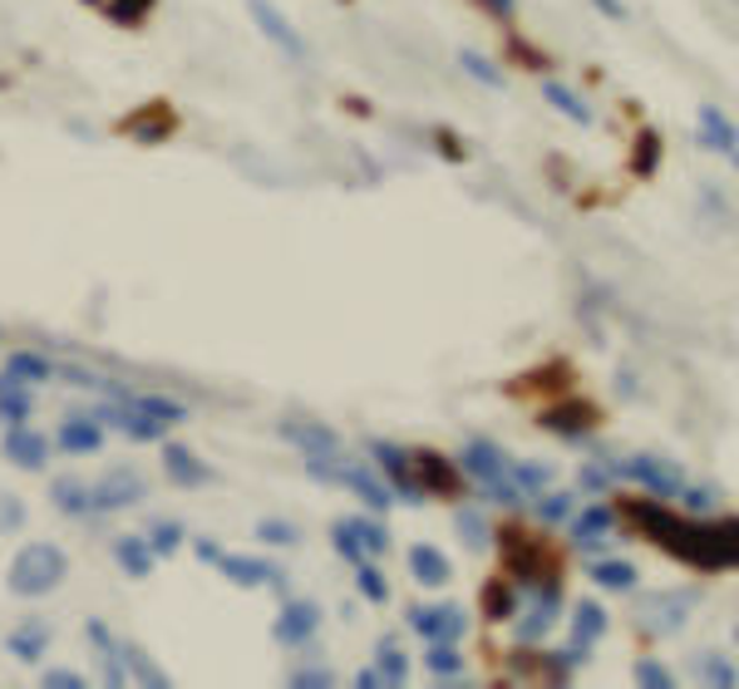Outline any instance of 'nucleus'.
Returning <instances> with one entry per match:
<instances>
[{
    "label": "nucleus",
    "mask_w": 739,
    "mask_h": 689,
    "mask_svg": "<svg viewBox=\"0 0 739 689\" xmlns=\"http://www.w3.org/2000/svg\"><path fill=\"white\" fill-rule=\"evenodd\" d=\"M666 551L696 571H730V567H739V517H715V522L680 517Z\"/></svg>",
    "instance_id": "obj_1"
},
{
    "label": "nucleus",
    "mask_w": 739,
    "mask_h": 689,
    "mask_svg": "<svg viewBox=\"0 0 739 689\" xmlns=\"http://www.w3.org/2000/svg\"><path fill=\"white\" fill-rule=\"evenodd\" d=\"M64 577H70V551L54 542H26L10 557L6 586L16 596H26V601H36V596H50Z\"/></svg>",
    "instance_id": "obj_2"
},
{
    "label": "nucleus",
    "mask_w": 739,
    "mask_h": 689,
    "mask_svg": "<svg viewBox=\"0 0 739 689\" xmlns=\"http://www.w3.org/2000/svg\"><path fill=\"white\" fill-rule=\"evenodd\" d=\"M508 463H513V458H508L498 443H488V439H469L459 448V468L479 482L483 498L498 502V508H518V502H522V488L513 482V473H508Z\"/></svg>",
    "instance_id": "obj_3"
},
{
    "label": "nucleus",
    "mask_w": 739,
    "mask_h": 689,
    "mask_svg": "<svg viewBox=\"0 0 739 689\" xmlns=\"http://www.w3.org/2000/svg\"><path fill=\"white\" fill-rule=\"evenodd\" d=\"M370 458H375V468H380V478L390 482L395 502H409V508L425 502V488H419V478H415V458H409V448L390 443V439H375Z\"/></svg>",
    "instance_id": "obj_4"
},
{
    "label": "nucleus",
    "mask_w": 739,
    "mask_h": 689,
    "mask_svg": "<svg viewBox=\"0 0 739 689\" xmlns=\"http://www.w3.org/2000/svg\"><path fill=\"white\" fill-rule=\"evenodd\" d=\"M143 502V473L139 468H113L99 482H89V517H109Z\"/></svg>",
    "instance_id": "obj_5"
},
{
    "label": "nucleus",
    "mask_w": 739,
    "mask_h": 689,
    "mask_svg": "<svg viewBox=\"0 0 739 689\" xmlns=\"http://www.w3.org/2000/svg\"><path fill=\"white\" fill-rule=\"evenodd\" d=\"M557 616H562V581L542 577L538 586H532L528 611L518 616V646H538V640L557 626Z\"/></svg>",
    "instance_id": "obj_6"
},
{
    "label": "nucleus",
    "mask_w": 739,
    "mask_h": 689,
    "mask_svg": "<svg viewBox=\"0 0 739 689\" xmlns=\"http://www.w3.org/2000/svg\"><path fill=\"white\" fill-rule=\"evenodd\" d=\"M503 537V561H508V577H513L518 586H538L542 577H557L552 571V561H548V551H542L538 542H532L528 532H518V527H508V532H498Z\"/></svg>",
    "instance_id": "obj_7"
},
{
    "label": "nucleus",
    "mask_w": 739,
    "mask_h": 689,
    "mask_svg": "<svg viewBox=\"0 0 739 689\" xmlns=\"http://www.w3.org/2000/svg\"><path fill=\"white\" fill-rule=\"evenodd\" d=\"M617 517H627L646 542H661V547L676 537V527H680V512H670L661 498H631V502L617 508Z\"/></svg>",
    "instance_id": "obj_8"
},
{
    "label": "nucleus",
    "mask_w": 739,
    "mask_h": 689,
    "mask_svg": "<svg viewBox=\"0 0 739 689\" xmlns=\"http://www.w3.org/2000/svg\"><path fill=\"white\" fill-rule=\"evenodd\" d=\"M247 10H252L257 30L267 34L287 60H306V54H311V50H306V40H301V30L287 20V10H277V0H247Z\"/></svg>",
    "instance_id": "obj_9"
},
{
    "label": "nucleus",
    "mask_w": 739,
    "mask_h": 689,
    "mask_svg": "<svg viewBox=\"0 0 739 689\" xmlns=\"http://www.w3.org/2000/svg\"><path fill=\"white\" fill-rule=\"evenodd\" d=\"M277 433L291 448H301L306 458H336L340 453V433L326 419H281Z\"/></svg>",
    "instance_id": "obj_10"
},
{
    "label": "nucleus",
    "mask_w": 739,
    "mask_h": 689,
    "mask_svg": "<svg viewBox=\"0 0 739 689\" xmlns=\"http://www.w3.org/2000/svg\"><path fill=\"white\" fill-rule=\"evenodd\" d=\"M321 620H326L321 606H316V601H301V596H296V601H287V606L277 611V626H271V636H277L287 650L311 646L316 630H321Z\"/></svg>",
    "instance_id": "obj_11"
},
{
    "label": "nucleus",
    "mask_w": 739,
    "mask_h": 689,
    "mask_svg": "<svg viewBox=\"0 0 739 689\" xmlns=\"http://www.w3.org/2000/svg\"><path fill=\"white\" fill-rule=\"evenodd\" d=\"M218 571L232 586H247V591H257V586H271V591H287V571L277 567V561L267 557H232V551H222L218 557Z\"/></svg>",
    "instance_id": "obj_12"
},
{
    "label": "nucleus",
    "mask_w": 739,
    "mask_h": 689,
    "mask_svg": "<svg viewBox=\"0 0 739 689\" xmlns=\"http://www.w3.org/2000/svg\"><path fill=\"white\" fill-rule=\"evenodd\" d=\"M617 468H621V478L641 482L651 498H676L680 482H686L676 463H666V458H651V453H636V458H627V463H617Z\"/></svg>",
    "instance_id": "obj_13"
},
{
    "label": "nucleus",
    "mask_w": 739,
    "mask_h": 689,
    "mask_svg": "<svg viewBox=\"0 0 739 689\" xmlns=\"http://www.w3.org/2000/svg\"><path fill=\"white\" fill-rule=\"evenodd\" d=\"M409 630L425 640H463L469 616H463V606H415L409 611Z\"/></svg>",
    "instance_id": "obj_14"
},
{
    "label": "nucleus",
    "mask_w": 739,
    "mask_h": 689,
    "mask_svg": "<svg viewBox=\"0 0 739 689\" xmlns=\"http://www.w3.org/2000/svg\"><path fill=\"white\" fill-rule=\"evenodd\" d=\"M538 423L548 433H557V439H587L591 429H597V409L587 405V399H562V405H552V409H542L538 413Z\"/></svg>",
    "instance_id": "obj_15"
},
{
    "label": "nucleus",
    "mask_w": 739,
    "mask_h": 689,
    "mask_svg": "<svg viewBox=\"0 0 739 689\" xmlns=\"http://www.w3.org/2000/svg\"><path fill=\"white\" fill-rule=\"evenodd\" d=\"M6 458L16 468H26V473H40L44 468V458H50V439L44 433H36L30 423H6Z\"/></svg>",
    "instance_id": "obj_16"
},
{
    "label": "nucleus",
    "mask_w": 739,
    "mask_h": 689,
    "mask_svg": "<svg viewBox=\"0 0 739 689\" xmlns=\"http://www.w3.org/2000/svg\"><path fill=\"white\" fill-rule=\"evenodd\" d=\"M409 458H415V478L425 492H439V498H453V492H459V468L443 453H435V448H409Z\"/></svg>",
    "instance_id": "obj_17"
},
{
    "label": "nucleus",
    "mask_w": 739,
    "mask_h": 689,
    "mask_svg": "<svg viewBox=\"0 0 739 689\" xmlns=\"http://www.w3.org/2000/svg\"><path fill=\"white\" fill-rule=\"evenodd\" d=\"M567 522H572V547L577 551H601L607 532L617 527V508H607V502H591V508L572 512Z\"/></svg>",
    "instance_id": "obj_18"
},
{
    "label": "nucleus",
    "mask_w": 739,
    "mask_h": 689,
    "mask_svg": "<svg viewBox=\"0 0 739 689\" xmlns=\"http://www.w3.org/2000/svg\"><path fill=\"white\" fill-rule=\"evenodd\" d=\"M54 443L74 458H89L104 448V423H99L94 413H70V419L60 423V433H54Z\"/></svg>",
    "instance_id": "obj_19"
},
{
    "label": "nucleus",
    "mask_w": 739,
    "mask_h": 689,
    "mask_svg": "<svg viewBox=\"0 0 739 689\" xmlns=\"http://www.w3.org/2000/svg\"><path fill=\"white\" fill-rule=\"evenodd\" d=\"M696 119H700V143L710 148V153H720V158H730V163L739 168V133H735V123L725 119L715 103H700L696 109Z\"/></svg>",
    "instance_id": "obj_20"
},
{
    "label": "nucleus",
    "mask_w": 739,
    "mask_h": 689,
    "mask_svg": "<svg viewBox=\"0 0 739 689\" xmlns=\"http://www.w3.org/2000/svg\"><path fill=\"white\" fill-rule=\"evenodd\" d=\"M84 636L94 640V650H99V665H104V680H109L113 689L133 685L129 665H123V640H113V630L104 626V620H89V626H84Z\"/></svg>",
    "instance_id": "obj_21"
},
{
    "label": "nucleus",
    "mask_w": 739,
    "mask_h": 689,
    "mask_svg": "<svg viewBox=\"0 0 739 689\" xmlns=\"http://www.w3.org/2000/svg\"><path fill=\"white\" fill-rule=\"evenodd\" d=\"M173 109H168V103H148L143 113H129V119H123V133L133 138V143H168V133H173Z\"/></svg>",
    "instance_id": "obj_22"
},
{
    "label": "nucleus",
    "mask_w": 739,
    "mask_h": 689,
    "mask_svg": "<svg viewBox=\"0 0 739 689\" xmlns=\"http://www.w3.org/2000/svg\"><path fill=\"white\" fill-rule=\"evenodd\" d=\"M6 650L16 655V660H26V665H36L44 650H50V620H40V616H30V620H20L16 630L6 636Z\"/></svg>",
    "instance_id": "obj_23"
},
{
    "label": "nucleus",
    "mask_w": 739,
    "mask_h": 689,
    "mask_svg": "<svg viewBox=\"0 0 739 689\" xmlns=\"http://www.w3.org/2000/svg\"><path fill=\"white\" fill-rule=\"evenodd\" d=\"M163 473H168V482H178V488H202L212 473H208V463H202L192 448H183V443H168L163 448Z\"/></svg>",
    "instance_id": "obj_24"
},
{
    "label": "nucleus",
    "mask_w": 739,
    "mask_h": 689,
    "mask_svg": "<svg viewBox=\"0 0 739 689\" xmlns=\"http://www.w3.org/2000/svg\"><path fill=\"white\" fill-rule=\"evenodd\" d=\"M409 571H415L419 586H443V581L453 577L449 557H443L439 547H429V542H415V547H409Z\"/></svg>",
    "instance_id": "obj_25"
},
{
    "label": "nucleus",
    "mask_w": 739,
    "mask_h": 689,
    "mask_svg": "<svg viewBox=\"0 0 739 689\" xmlns=\"http://www.w3.org/2000/svg\"><path fill=\"white\" fill-rule=\"evenodd\" d=\"M113 561H119L133 581H143L158 557H153V547H148V537H113Z\"/></svg>",
    "instance_id": "obj_26"
},
{
    "label": "nucleus",
    "mask_w": 739,
    "mask_h": 689,
    "mask_svg": "<svg viewBox=\"0 0 739 689\" xmlns=\"http://www.w3.org/2000/svg\"><path fill=\"white\" fill-rule=\"evenodd\" d=\"M30 409H36L30 385H20V379H10L6 370H0V423H26Z\"/></svg>",
    "instance_id": "obj_27"
},
{
    "label": "nucleus",
    "mask_w": 739,
    "mask_h": 689,
    "mask_svg": "<svg viewBox=\"0 0 739 689\" xmlns=\"http://www.w3.org/2000/svg\"><path fill=\"white\" fill-rule=\"evenodd\" d=\"M601 636H607V611H601L597 601H577V616H572V646H577V650H591Z\"/></svg>",
    "instance_id": "obj_28"
},
{
    "label": "nucleus",
    "mask_w": 739,
    "mask_h": 689,
    "mask_svg": "<svg viewBox=\"0 0 739 689\" xmlns=\"http://www.w3.org/2000/svg\"><path fill=\"white\" fill-rule=\"evenodd\" d=\"M50 508L64 517H89V482L79 478H54L50 482Z\"/></svg>",
    "instance_id": "obj_29"
},
{
    "label": "nucleus",
    "mask_w": 739,
    "mask_h": 689,
    "mask_svg": "<svg viewBox=\"0 0 739 689\" xmlns=\"http://www.w3.org/2000/svg\"><path fill=\"white\" fill-rule=\"evenodd\" d=\"M6 375L20 379V385H44V379H54L60 370L36 350H16V355H6Z\"/></svg>",
    "instance_id": "obj_30"
},
{
    "label": "nucleus",
    "mask_w": 739,
    "mask_h": 689,
    "mask_svg": "<svg viewBox=\"0 0 739 689\" xmlns=\"http://www.w3.org/2000/svg\"><path fill=\"white\" fill-rule=\"evenodd\" d=\"M425 665H429V675H435V680H463V655H459V640H429Z\"/></svg>",
    "instance_id": "obj_31"
},
{
    "label": "nucleus",
    "mask_w": 739,
    "mask_h": 689,
    "mask_svg": "<svg viewBox=\"0 0 739 689\" xmlns=\"http://www.w3.org/2000/svg\"><path fill=\"white\" fill-rule=\"evenodd\" d=\"M542 99L552 103L557 113H562V119H572V123H591V109H587V99L577 94V89H567V84H557V79H548V84H542Z\"/></svg>",
    "instance_id": "obj_32"
},
{
    "label": "nucleus",
    "mask_w": 739,
    "mask_h": 689,
    "mask_svg": "<svg viewBox=\"0 0 739 689\" xmlns=\"http://www.w3.org/2000/svg\"><path fill=\"white\" fill-rule=\"evenodd\" d=\"M483 616L493 620H513L518 616V581H488L483 586Z\"/></svg>",
    "instance_id": "obj_33"
},
{
    "label": "nucleus",
    "mask_w": 739,
    "mask_h": 689,
    "mask_svg": "<svg viewBox=\"0 0 739 689\" xmlns=\"http://www.w3.org/2000/svg\"><path fill=\"white\" fill-rule=\"evenodd\" d=\"M686 611H690V596H661V601L646 606V626L661 630V636H670V630H680Z\"/></svg>",
    "instance_id": "obj_34"
},
{
    "label": "nucleus",
    "mask_w": 739,
    "mask_h": 689,
    "mask_svg": "<svg viewBox=\"0 0 739 689\" xmlns=\"http://www.w3.org/2000/svg\"><path fill=\"white\" fill-rule=\"evenodd\" d=\"M587 577L597 581L601 591H636V567H631V561H617V557L591 561V571H587Z\"/></svg>",
    "instance_id": "obj_35"
},
{
    "label": "nucleus",
    "mask_w": 739,
    "mask_h": 689,
    "mask_svg": "<svg viewBox=\"0 0 739 689\" xmlns=\"http://www.w3.org/2000/svg\"><path fill=\"white\" fill-rule=\"evenodd\" d=\"M375 670H380L385 685H405L409 680V660L405 650L395 646V640H380V650H375Z\"/></svg>",
    "instance_id": "obj_36"
},
{
    "label": "nucleus",
    "mask_w": 739,
    "mask_h": 689,
    "mask_svg": "<svg viewBox=\"0 0 739 689\" xmlns=\"http://www.w3.org/2000/svg\"><path fill=\"white\" fill-rule=\"evenodd\" d=\"M123 665H129V675H133L139 685H153V689H163V685H168V670H158V665L148 660V655H143L139 646H133V640H123Z\"/></svg>",
    "instance_id": "obj_37"
},
{
    "label": "nucleus",
    "mask_w": 739,
    "mask_h": 689,
    "mask_svg": "<svg viewBox=\"0 0 739 689\" xmlns=\"http://www.w3.org/2000/svg\"><path fill=\"white\" fill-rule=\"evenodd\" d=\"M356 586H360V596H366L370 606H385L390 601V581H385V571L375 567V561H356Z\"/></svg>",
    "instance_id": "obj_38"
},
{
    "label": "nucleus",
    "mask_w": 739,
    "mask_h": 689,
    "mask_svg": "<svg viewBox=\"0 0 739 689\" xmlns=\"http://www.w3.org/2000/svg\"><path fill=\"white\" fill-rule=\"evenodd\" d=\"M459 64H463V74L479 79L483 89H503V69L488 60V54H479V50H459Z\"/></svg>",
    "instance_id": "obj_39"
},
{
    "label": "nucleus",
    "mask_w": 739,
    "mask_h": 689,
    "mask_svg": "<svg viewBox=\"0 0 739 689\" xmlns=\"http://www.w3.org/2000/svg\"><path fill=\"white\" fill-rule=\"evenodd\" d=\"M661 168V133L646 129L641 138H636V153H631V172L636 178H651V172Z\"/></svg>",
    "instance_id": "obj_40"
},
{
    "label": "nucleus",
    "mask_w": 739,
    "mask_h": 689,
    "mask_svg": "<svg viewBox=\"0 0 739 689\" xmlns=\"http://www.w3.org/2000/svg\"><path fill=\"white\" fill-rule=\"evenodd\" d=\"M453 527H459V537H463V542H469L473 551H483L488 542H493V532H488L483 512H473V508H459V512H453Z\"/></svg>",
    "instance_id": "obj_41"
},
{
    "label": "nucleus",
    "mask_w": 739,
    "mask_h": 689,
    "mask_svg": "<svg viewBox=\"0 0 739 689\" xmlns=\"http://www.w3.org/2000/svg\"><path fill=\"white\" fill-rule=\"evenodd\" d=\"M158 0H104V16L113 26H143L148 16H153Z\"/></svg>",
    "instance_id": "obj_42"
},
{
    "label": "nucleus",
    "mask_w": 739,
    "mask_h": 689,
    "mask_svg": "<svg viewBox=\"0 0 739 689\" xmlns=\"http://www.w3.org/2000/svg\"><path fill=\"white\" fill-rule=\"evenodd\" d=\"M532 508H538L542 522H567V517L577 512V498H572V492H548V488H542L538 498H532Z\"/></svg>",
    "instance_id": "obj_43"
},
{
    "label": "nucleus",
    "mask_w": 739,
    "mask_h": 689,
    "mask_svg": "<svg viewBox=\"0 0 739 689\" xmlns=\"http://www.w3.org/2000/svg\"><path fill=\"white\" fill-rule=\"evenodd\" d=\"M350 532L360 537V547H366V557H380L385 547H390V532H385V522H375V517H346Z\"/></svg>",
    "instance_id": "obj_44"
},
{
    "label": "nucleus",
    "mask_w": 739,
    "mask_h": 689,
    "mask_svg": "<svg viewBox=\"0 0 739 689\" xmlns=\"http://www.w3.org/2000/svg\"><path fill=\"white\" fill-rule=\"evenodd\" d=\"M148 547H153V557H173V551L183 547V522H168V517H158V522L148 527Z\"/></svg>",
    "instance_id": "obj_45"
},
{
    "label": "nucleus",
    "mask_w": 739,
    "mask_h": 689,
    "mask_svg": "<svg viewBox=\"0 0 739 689\" xmlns=\"http://www.w3.org/2000/svg\"><path fill=\"white\" fill-rule=\"evenodd\" d=\"M508 473H513V482L522 488V498H538V492L552 482V468L548 463H508Z\"/></svg>",
    "instance_id": "obj_46"
},
{
    "label": "nucleus",
    "mask_w": 739,
    "mask_h": 689,
    "mask_svg": "<svg viewBox=\"0 0 739 689\" xmlns=\"http://www.w3.org/2000/svg\"><path fill=\"white\" fill-rule=\"evenodd\" d=\"M700 675H705L710 685H720V689H735V685H739L735 660H725V655H715V650H705V655H700Z\"/></svg>",
    "instance_id": "obj_47"
},
{
    "label": "nucleus",
    "mask_w": 739,
    "mask_h": 689,
    "mask_svg": "<svg viewBox=\"0 0 739 689\" xmlns=\"http://www.w3.org/2000/svg\"><path fill=\"white\" fill-rule=\"evenodd\" d=\"M587 660V650H577L572 640H567L562 650H552V655H542V670H548V680H567V675L577 670V665Z\"/></svg>",
    "instance_id": "obj_48"
},
{
    "label": "nucleus",
    "mask_w": 739,
    "mask_h": 689,
    "mask_svg": "<svg viewBox=\"0 0 739 689\" xmlns=\"http://www.w3.org/2000/svg\"><path fill=\"white\" fill-rule=\"evenodd\" d=\"M287 685H296V689H331L336 675H331V665H301V670H287Z\"/></svg>",
    "instance_id": "obj_49"
},
{
    "label": "nucleus",
    "mask_w": 739,
    "mask_h": 689,
    "mask_svg": "<svg viewBox=\"0 0 739 689\" xmlns=\"http://www.w3.org/2000/svg\"><path fill=\"white\" fill-rule=\"evenodd\" d=\"M257 537H261L267 547H291L301 532H296V522H281V517H261V522H257Z\"/></svg>",
    "instance_id": "obj_50"
},
{
    "label": "nucleus",
    "mask_w": 739,
    "mask_h": 689,
    "mask_svg": "<svg viewBox=\"0 0 739 689\" xmlns=\"http://www.w3.org/2000/svg\"><path fill=\"white\" fill-rule=\"evenodd\" d=\"M331 542H336V551L350 561V567H356V561H366V547H360V537L350 532V522H346V517H340V522L331 527Z\"/></svg>",
    "instance_id": "obj_51"
},
{
    "label": "nucleus",
    "mask_w": 739,
    "mask_h": 689,
    "mask_svg": "<svg viewBox=\"0 0 739 689\" xmlns=\"http://www.w3.org/2000/svg\"><path fill=\"white\" fill-rule=\"evenodd\" d=\"M617 478H621L617 458H611V463H582V488H591V492H607Z\"/></svg>",
    "instance_id": "obj_52"
},
{
    "label": "nucleus",
    "mask_w": 739,
    "mask_h": 689,
    "mask_svg": "<svg viewBox=\"0 0 739 689\" xmlns=\"http://www.w3.org/2000/svg\"><path fill=\"white\" fill-rule=\"evenodd\" d=\"M636 685H646V689H670V685H676V675H670L661 660H636Z\"/></svg>",
    "instance_id": "obj_53"
},
{
    "label": "nucleus",
    "mask_w": 739,
    "mask_h": 689,
    "mask_svg": "<svg viewBox=\"0 0 739 689\" xmlns=\"http://www.w3.org/2000/svg\"><path fill=\"white\" fill-rule=\"evenodd\" d=\"M680 508H686L690 517H710L715 512V488H686V482H680Z\"/></svg>",
    "instance_id": "obj_54"
},
{
    "label": "nucleus",
    "mask_w": 739,
    "mask_h": 689,
    "mask_svg": "<svg viewBox=\"0 0 739 689\" xmlns=\"http://www.w3.org/2000/svg\"><path fill=\"white\" fill-rule=\"evenodd\" d=\"M567 365H548V370H532V375H522V389H557V385H567Z\"/></svg>",
    "instance_id": "obj_55"
},
{
    "label": "nucleus",
    "mask_w": 739,
    "mask_h": 689,
    "mask_svg": "<svg viewBox=\"0 0 739 689\" xmlns=\"http://www.w3.org/2000/svg\"><path fill=\"white\" fill-rule=\"evenodd\" d=\"M40 685H44V689H84V675H74V670H60V665H50V670L40 675Z\"/></svg>",
    "instance_id": "obj_56"
},
{
    "label": "nucleus",
    "mask_w": 739,
    "mask_h": 689,
    "mask_svg": "<svg viewBox=\"0 0 739 689\" xmlns=\"http://www.w3.org/2000/svg\"><path fill=\"white\" fill-rule=\"evenodd\" d=\"M479 6H483V10H493L498 20H513V16H518V0H479Z\"/></svg>",
    "instance_id": "obj_57"
},
{
    "label": "nucleus",
    "mask_w": 739,
    "mask_h": 689,
    "mask_svg": "<svg viewBox=\"0 0 739 689\" xmlns=\"http://www.w3.org/2000/svg\"><path fill=\"white\" fill-rule=\"evenodd\" d=\"M192 551H198L202 561H212V567H218V557H222V547H218V542H208V537H198V542H192Z\"/></svg>",
    "instance_id": "obj_58"
},
{
    "label": "nucleus",
    "mask_w": 739,
    "mask_h": 689,
    "mask_svg": "<svg viewBox=\"0 0 739 689\" xmlns=\"http://www.w3.org/2000/svg\"><path fill=\"white\" fill-rule=\"evenodd\" d=\"M591 6H597L607 20H627V6H621V0H591Z\"/></svg>",
    "instance_id": "obj_59"
},
{
    "label": "nucleus",
    "mask_w": 739,
    "mask_h": 689,
    "mask_svg": "<svg viewBox=\"0 0 739 689\" xmlns=\"http://www.w3.org/2000/svg\"><path fill=\"white\" fill-rule=\"evenodd\" d=\"M439 153H443V158H463L459 138H453V133H439Z\"/></svg>",
    "instance_id": "obj_60"
},
{
    "label": "nucleus",
    "mask_w": 739,
    "mask_h": 689,
    "mask_svg": "<svg viewBox=\"0 0 739 689\" xmlns=\"http://www.w3.org/2000/svg\"><path fill=\"white\" fill-rule=\"evenodd\" d=\"M356 685H360V689H375V685H385V680H380V670H375V665H366V670L356 675Z\"/></svg>",
    "instance_id": "obj_61"
},
{
    "label": "nucleus",
    "mask_w": 739,
    "mask_h": 689,
    "mask_svg": "<svg viewBox=\"0 0 739 689\" xmlns=\"http://www.w3.org/2000/svg\"><path fill=\"white\" fill-rule=\"evenodd\" d=\"M735 646H739V626H735Z\"/></svg>",
    "instance_id": "obj_62"
},
{
    "label": "nucleus",
    "mask_w": 739,
    "mask_h": 689,
    "mask_svg": "<svg viewBox=\"0 0 739 689\" xmlns=\"http://www.w3.org/2000/svg\"><path fill=\"white\" fill-rule=\"evenodd\" d=\"M89 6H99V0H89Z\"/></svg>",
    "instance_id": "obj_63"
}]
</instances>
